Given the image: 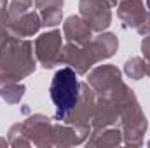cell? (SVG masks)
Returning a JSON list of instances; mask_svg holds the SVG:
<instances>
[{"mask_svg": "<svg viewBox=\"0 0 150 148\" xmlns=\"http://www.w3.org/2000/svg\"><path fill=\"white\" fill-rule=\"evenodd\" d=\"M147 5H149V11H150V0H147Z\"/></svg>", "mask_w": 150, "mask_h": 148, "instance_id": "7a4b0ae2", "label": "cell"}, {"mask_svg": "<svg viewBox=\"0 0 150 148\" xmlns=\"http://www.w3.org/2000/svg\"><path fill=\"white\" fill-rule=\"evenodd\" d=\"M51 99L56 106V118H65L79 99V80L72 68L58 70L51 84Z\"/></svg>", "mask_w": 150, "mask_h": 148, "instance_id": "6da1fadb", "label": "cell"}]
</instances>
